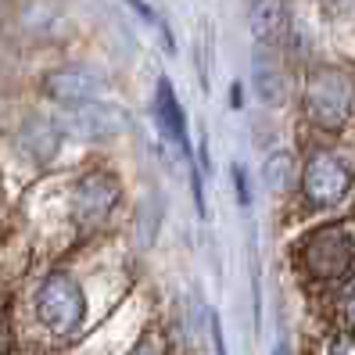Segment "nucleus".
Here are the masks:
<instances>
[{
	"instance_id": "nucleus-2",
	"label": "nucleus",
	"mask_w": 355,
	"mask_h": 355,
	"mask_svg": "<svg viewBox=\"0 0 355 355\" xmlns=\"http://www.w3.org/2000/svg\"><path fill=\"white\" fill-rule=\"evenodd\" d=\"M36 320L51 334H76L87 320V295L69 273H51L36 291Z\"/></svg>"
},
{
	"instance_id": "nucleus-20",
	"label": "nucleus",
	"mask_w": 355,
	"mask_h": 355,
	"mask_svg": "<svg viewBox=\"0 0 355 355\" xmlns=\"http://www.w3.org/2000/svg\"><path fill=\"white\" fill-rule=\"evenodd\" d=\"M273 355H291V348H287V345H277V352H273Z\"/></svg>"
},
{
	"instance_id": "nucleus-14",
	"label": "nucleus",
	"mask_w": 355,
	"mask_h": 355,
	"mask_svg": "<svg viewBox=\"0 0 355 355\" xmlns=\"http://www.w3.org/2000/svg\"><path fill=\"white\" fill-rule=\"evenodd\" d=\"M234 187H237L241 208H248V205H252V191H248V180H244V169H241V165H234Z\"/></svg>"
},
{
	"instance_id": "nucleus-12",
	"label": "nucleus",
	"mask_w": 355,
	"mask_h": 355,
	"mask_svg": "<svg viewBox=\"0 0 355 355\" xmlns=\"http://www.w3.org/2000/svg\"><path fill=\"white\" fill-rule=\"evenodd\" d=\"M255 90H259V97H262L266 104H284V97H287V83H284L280 69H273V65H259V69H255Z\"/></svg>"
},
{
	"instance_id": "nucleus-17",
	"label": "nucleus",
	"mask_w": 355,
	"mask_h": 355,
	"mask_svg": "<svg viewBox=\"0 0 355 355\" xmlns=\"http://www.w3.org/2000/svg\"><path fill=\"white\" fill-rule=\"evenodd\" d=\"M208 327H212V348H216V355H226V341H223V330H219V320L212 316V320H208Z\"/></svg>"
},
{
	"instance_id": "nucleus-8",
	"label": "nucleus",
	"mask_w": 355,
	"mask_h": 355,
	"mask_svg": "<svg viewBox=\"0 0 355 355\" xmlns=\"http://www.w3.org/2000/svg\"><path fill=\"white\" fill-rule=\"evenodd\" d=\"M155 115H158V130L165 140V151H176L180 162H191V140H187V119L183 108L173 94L169 79H158V97H155Z\"/></svg>"
},
{
	"instance_id": "nucleus-4",
	"label": "nucleus",
	"mask_w": 355,
	"mask_h": 355,
	"mask_svg": "<svg viewBox=\"0 0 355 355\" xmlns=\"http://www.w3.org/2000/svg\"><path fill=\"white\" fill-rule=\"evenodd\" d=\"M355 262V241L348 234V226L327 223L320 230H312L302 244V269L316 280H338L345 277Z\"/></svg>"
},
{
	"instance_id": "nucleus-3",
	"label": "nucleus",
	"mask_w": 355,
	"mask_h": 355,
	"mask_svg": "<svg viewBox=\"0 0 355 355\" xmlns=\"http://www.w3.org/2000/svg\"><path fill=\"white\" fill-rule=\"evenodd\" d=\"M355 187V176H352V165L338 155V151H312L305 169H302V194L312 208H338Z\"/></svg>"
},
{
	"instance_id": "nucleus-1",
	"label": "nucleus",
	"mask_w": 355,
	"mask_h": 355,
	"mask_svg": "<svg viewBox=\"0 0 355 355\" xmlns=\"http://www.w3.org/2000/svg\"><path fill=\"white\" fill-rule=\"evenodd\" d=\"M302 112L316 130L323 133H341L355 112V83L345 69H312L302 90Z\"/></svg>"
},
{
	"instance_id": "nucleus-11",
	"label": "nucleus",
	"mask_w": 355,
	"mask_h": 355,
	"mask_svg": "<svg viewBox=\"0 0 355 355\" xmlns=\"http://www.w3.org/2000/svg\"><path fill=\"white\" fill-rule=\"evenodd\" d=\"M262 176H266V187L269 191H287L298 176V162L291 151H273L266 162H262Z\"/></svg>"
},
{
	"instance_id": "nucleus-16",
	"label": "nucleus",
	"mask_w": 355,
	"mask_h": 355,
	"mask_svg": "<svg viewBox=\"0 0 355 355\" xmlns=\"http://www.w3.org/2000/svg\"><path fill=\"white\" fill-rule=\"evenodd\" d=\"M327 355H355V334H341V338L330 345Z\"/></svg>"
},
{
	"instance_id": "nucleus-13",
	"label": "nucleus",
	"mask_w": 355,
	"mask_h": 355,
	"mask_svg": "<svg viewBox=\"0 0 355 355\" xmlns=\"http://www.w3.org/2000/svg\"><path fill=\"white\" fill-rule=\"evenodd\" d=\"M330 18H355V0H320Z\"/></svg>"
},
{
	"instance_id": "nucleus-5",
	"label": "nucleus",
	"mask_w": 355,
	"mask_h": 355,
	"mask_svg": "<svg viewBox=\"0 0 355 355\" xmlns=\"http://www.w3.org/2000/svg\"><path fill=\"white\" fill-rule=\"evenodd\" d=\"M122 198V187H119V176L108 173V169H94L79 180L76 187V198H72V212H76V223L83 230H94L101 226L115 212V205Z\"/></svg>"
},
{
	"instance_id": "nucleus-15",
	"label": "nucleus",
	"mask_w": 355,
	"mask_h": 355,
	"mask_svg": "<svg viewBox=\"0 0 355 355\" xmlns=\"http://www.w3.org/2000/svg\"><path fill=\"white\" fill-rule=\"evenodd\" d=\"M341 316H345V327H348V334H355V284L348 287V295H345Z\"/></svg>"
},
{
	"instance_id": "nucleus-19",
	"label": "nucleus",
	"mask_w": 355,
	"mask_h": 355,
	"mask_svg": "<svg viewBox=\"0 0 355 355\" xmlns=\"http://www.w3.org/2000/svg\"><path fill=\"white\" fill-rule=\"evenodd\" d=\"M244 97H241V83H234V108H241Z\"/></svg>"
},
{
	"instance_id": "nucleus-9",
	"label": "nucleus",
	"mask_w": 355,
	"mask_h": 355,
	"mask_svg": "<svg viewBox=\"0 0 355 355\" xmlns=\"http://www.w3.org/2000/svg\"><path fill=\"white\" fill-rule=\"evenodd\" d=\"M248 22H252V33L259 44H266V47L284 44L291 33L287 0H248Z\"/></svg>"
},
{
	"instance_id": "nucleus-18",
	"label": "nucleus",
	"mask_w": 355,
	"mask_h": 355,
	"mask_svg": "<svg viewBox=\"0 0 355 355\" xmlns=\"http://www.w3.org/2000/svg\"><path fill=\"white\" fill-rule=\"evenodd\" d=\"M133 355H162V348H158V341H155V338H144V341L133 348Z\"/></svg>"
},
{
	"instance_id": "nucleus-6",
	"label": "nucleus",
	"mask_w": 355,
	"mask_h": 355,
	"mask_svg": "<svg viewBox=\"0 0 355 355\" xmlns=\"http://www.w3.org/2000/svg\"><path fill=\"white\" fill-rule=\"evenodd\" d=\"M65 130L79 140H104V137H115V133H126L133 126V119L126 108L119 104H104V101H94V104H79V108H65L61 115Z\"/></svg>"
},
{
	"instance_id": "nucleus-10",
	"label": "nucleus",
	"mask_w": 355,
	"mask_h": 355,
	"mask_svg": "<svg viewBox=\"0 0 355 355\" xmlns=\"http://www.w3.org/2000/svg\"><path fill=\"white\" fill-rule=\"evenodd\" d=\"M18 144L33 155V158H54L58 144H61V130L58 122L47 119H29L22 130H18Z\"/></svg>"
},
{
	"instance_id": "nucleus-7",
	"label": "nucleus",
	"mask_w": 355,
	"mask_h": 355,
	"mask_svg": "<svg viewBox=\"0 0 355 355\" xmlns=\"http://www.w3.org/2000/svg\"><path fill=\"white\" fill-rule=\"evenodd\" d=\"M104 87V76L87 69V65H65V69H54L47 79H44V90L65 104V108H79V104H94L97 94Z\"/></svg>"
}]
</instances>
